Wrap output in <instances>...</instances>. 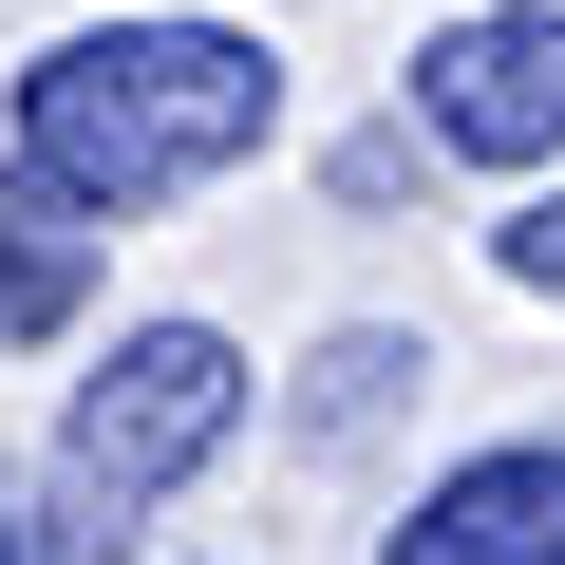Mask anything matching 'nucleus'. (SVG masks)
<instances>
[{
    "mask_svg": "<svg viewBox=\"0 0 565 565\" xmlns=\"http://www.w3.org/2000/svg\"><path fill=\"white\" fill-rule=\"evenodd\" d=\"M377 565H565V434H509V452L434 471Z\"/></svg>",
    "mask_w": 565,
    "mask_h": 565,
    "instance_id": "nucleus-4",
    "label": "nucleus"
},
{
    "mask_svg": "<svg viewBox=\"0 0 565 565\" xmlns=\"http://www.w3.org/2000/svg\"><path fill=\"white\" fill-rule=\"evenodd\" d=\"M490 264H509V282H527V302H565V189H527V207H509V226H490Z\"/></svg>",
    "mask_w": 565,
    "mask_h": 565,
    "instance_id": "nucleus-7",
    "label": "nucleus"
},
{
    "mask_svg": "<svg viewBox=\"0 0 565 565\" xmlns=\"http://www.w3.org/2000/svg\"><path fill=\"white\" fill-rule=\"evenodd\" d=\"M415 132L452 170H565V0H471L415 39Z\"/></svg>",
    "mask_w": 565,
    "mask_h": 565,
    "instance_id": "nucleus-3",
    "label": "nucleus"
},
{
    "mask_svg": "<svg viewBox=\"0 0 565 565\" xmlns=\"http://www.w3.org/2000/svg\"><path fill=\"white\" fill-rule=\"evenodd\" d=\"M0 565H76V527H57V490L0 452Z\"/></svg>",
    "mask_w": 565,
    "mask_h": 565,
    "instance_id": "nucleus-8",
    "label": "nucleus"
},
{
    "mask_svg": "<svg viewBox=\"0 0 565 565\" xmlns=\"http://www.w3.org/2000/svg\"><path fill=\"white\" fill-rule=\"evenodd\" d=\"M415 377H434V359H415L396 321H340V340L302 359V452H359V434H377V415H396Z\"/></svg>",
    "mask_w": 565,
    "mask_h": 565,
    "instance_id": "nucleus-6",
    "label": "nucleus"
},
{
    "mask_svg": "<svg viewBox=\"0 0 565 565\" xmlns=\"http://www.w3.org/2000/svg\"><path fill=\"white\" fill-rule=\"evenodd\" d=\"M226 434H245V340L226 321H132L76 377V415H57V509L76 527H151Z\"/></svg>",
    "mask_w": 565,
    "mask_h": 565,
    "instance_id": "nucleus-2",
    "label": "nucleus"
},
{
    "mask_svg": "<svg viewBox=\"0 0 565 565\" xmlns=\"http://www.w3.org/2000/svg\"><path fill=\"white\" fill-rule=\"evenodd\" d=\"M76 302H95V226L0 189V340H76Z\"/></svg>",
    "mask_w": 565,
    "mask_h": 565,
    "instance_id": "nucleus-5",
    "label": "nucleus"
},
{
    "mask_svg": "<svg viewBox=\"0 0 565 565\" xmlns=\"http://www.w3.org/2000/svg\"><path fill=\"white\" fill-rule=\"evenodd\" d=\"M245 151H282V57L245 20H76L20 76V189L76 226H132Z\"/></svg>",
    "mask_w": 565,
    "mask_h": 565,
    "instance_id": "nucleus-1",
    "label": "nucleus"
}]
</instances>
